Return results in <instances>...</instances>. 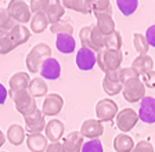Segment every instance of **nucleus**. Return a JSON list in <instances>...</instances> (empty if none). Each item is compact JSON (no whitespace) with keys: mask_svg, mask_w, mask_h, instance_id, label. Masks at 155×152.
<instances>
[{"mask_svg":"<svg viewBox=\"0 0 155 152\" xmlns=\"http://www.w3.org/2000/svg\"><path fill=\"white\" fill-rule=\"evenodd\" d=\"M46 152H62L61 142H50L46 148Z\"/></svg>","mask_w":155,"mask_h":152,"instance_id":"obj_44","label":"nucleus"},{"mask_svg":"<svg viewBox=\"0 0 155 152\" xmlns=\"http://www.w3.org/2000/svg\"><path fill=\"white\" fill-rule=\"evenodd\" d=\"M145 39L148 42L150 47H155V25H151L145 31Z\"/></svg>","mask_w":155,"mask_h":152,"instance_id":"obj_43","label":"nucleus"},{"mask_svg":"<svg viewBox=\"0 0 155 152\" xmlns=\"http://www.w3.org/2000/svg\"><path fill=\"white\" fill-rule=\"evenodd\" d=\"M6 138L10 141V144L18 147L21 145L24 141L26 140V134H25V130L21 125L18 123H14L11 126H8L7 129V134H6Z\"/></svg>","mask_w":155,"mask_h":152,"instance_id":"obj_22","label":"nucleus"},{"mask_svg":"<svg viewBox=\"0 0 155 152\" xmlns=\"http://www.w3.org/2000/svg\"><path fill=\"white\" fill-rule=\"evenodd\" d=\"M91 13H105L112 15V6H111V0H90Z\"/></svg>","mask_w":155,"mask_h":152,"instance_id":"obj_34","label":"nucleus"},{"mask_svg":"<svg viewBox=\"0 0 155 152\" xmlns=\"http://www.w3.org/2000/svg\"><path fill=\"white\" fill-rule=\"evenodd\" d=\"M105 49L120 50L122 49V35L118 31H114L111 35L105 36Z\"/></svg>","mask_w":155,"mask_h":152,"instance_id":"obj_36","label":"nucleus"},{"mask_svg":"<svg viewBox=\"0 0 155 152\" xmlns=\"http://www.w3.org/2000/svg\"><path fill=\"white\" fill-rule=\"evenodd\" d=\"M4 142H6V136H4V133L0 130V148L4 145Z\"/></svg>","mask_w":155,"mask_h":152,"instance_id":"obj_46","label":"nucleus"},{"mask_svg":"<svg viewBox=\"0 0 155 152\" xmlns=\"http://www.w3.org/2000/svg\"><path fill=\"white\" fill-rule=\"evenodd\" d=\"M64 13H65V8L60 0H48V4H47V8H46L45 14L47 17L50 25L61 21Z\"/></svg>","mask_w":155,"mask_h":152,"instance_id":"obj_19","label":"nucleus"},{"mask_svg":"<svg viewBox=\"0 0 155 152\" xmlns=\"http://www.w3.org/2000/svg\"><path fill=\"white\" fill-rule=\"evenodd\" d=\"M7 95H8V91H7V89L4 87L2 83H0V105H3V104L6 102Z\"/></svg>","mask_w":155,"mask_h":152,"instance_id":"obj_45","label":"nucleus"},{"mask_svg":"<svg viewBox=\"0 0 155 152\" xmlns=\"http://www.w3.org/2000/svg\"><path fill=\"white\" fill-rule=\"evenodd\" d=\"M24 120H25L26 130L29 133H42L46 127L45 115H43V112L40 109H38L29 116H25Z\"/></svg>","mask_w":155,"mask_h":152,"instance_id":"obj_16","label":"nucleus"},{"mask_svg":"<svg viewBox=\"0 0 155 152\" xmlns=\"http://www.w3.org/2000/svg\"><path fill=\"white\" fill-rule=\"evenodd\" d=\"M15 25H17V22L11 18L7 8H0V29L10 32Z\"/></svg>","mask_w":155,"mask_h":152,"instance_id":"obj_37","label":"nucleus"},{"mask_svg":"<svg viewBox=\"0 0 155 152\" xmlns=\"http://www.w3.org/2000/svg\"><path fill=\"white\" fill-rule=\"evenodd\" d=\"M123 61V54L120 50H108L104 49L97 53V65L105 73L108 71H116L120 68Z\"/></svg>","mask_w":155,"mask_h":152,"instance_id":"obj_2","label":"nucleus"},{"mask_svg":"<svg viewBox=\"0 0 155 152\" xmlns=\"http://www.w3.org/2000/svg\"><path fill=\"white\" fill-rule=\"evenodd\" d=\"M64 131H65V127L61 120L51 119L50 122L46 123L45 136L47 137V140L50 142H60V140L64 136Z\"/></svg>","mask_w":155,"mask_h":152,"instance_id":"obj_15","label":"nucleus"},{"mask_svg":"<svg viewBox=\"0 0 155 152\" xmlns=\"http://www.w3.org/2000/svg\"><path fill=\"white\" fill-rule=\"evenodd\" d=\"M132 68L134 69L140 76H143V75H145L147 72L154 69V61H152V58L148 54L137 55L132 62Z\"/></svg>","mask_w":155,"mask_h":152,"instance_id":"obj_21","label":"nucleus"},{"mask_svg":"<svg viewBox=\"0 0 155 152\" xmlns=\"http://www.w3.org/2000/svg\"><path fill=\"white\" fill-rule=\"evenodd\" d=\"M0 152H6V151H0Z\"/></svg>","mask_w":155,"mask_h":152,"instance_id":"obj_47","label":"nucleus"},{"mask_svg":"<svg viewBox=\"0 0 155 152\" xmlns=\"http://www.w3.org/2000/svg\"><path fill=\"white\" fill-rule=\"evenodd\" d=\"M14 49H15V46H14V42L11 39L10 32L0 29V54L6 55L13 51Z\"/></svg>","mask_w":155,"mask_h":152,"instance_id":"obj_30","label":"nucleus"},{"mask_svg":"<svg viewBox=\"0 0 155 152\" xmlns=\"http://www.w3.org/2000/svg\"><path fill=\"white\" fill-rule=\"evenodd\" d=\"M28 91L31 93V95L35 98L46 97L48 94V86L43 78H33L32 80H31V83H29Z\"/></svg>","mask_w":155,"mask_h":152,"instance_id":"obj_26","label":"nucleus"},{"mask_svg":"<svg viewBox=\"0 0 155 152\" xmlns=\"http://www.w3.org/2000/svg\"><path fill=\"white\" fill-rule=\"evenodd\" d=\"M10 35H11V39L14 42V46L18 47V46L24 44L29 40L31 37V31L26 28V26L21 25V24H17L13 29L10 31Z\"/></svg>","mask_w":155,"mask_h":152,"instance_id":"obj_25","label":"nucleus"},{"mask_svg":"<svg viewBox=\"0 0 155 152\" xmlns=\"http://www.w3.org/2000/svg\"><path fill=\"white\" fill-rule=\"evenodd\" d=\"M11 98H13V101H14L15 109L18 111L24 118L29 116V115H32L33 112L38 111V105H36L35 97H32L28 90L18 91V93H15Z\"/></svg>","mask_w":155,"mask_h":152,"instance_id":"obj_3","label":"nucleus"},{"mask_svg":"<svg viewBox=\"0 0 155 152\" xmlns=\"http://www.w3.org/2000/svg\"><path fill=\"white\" fill-rule=\"evenodd\" d=\"M81 134L89 140H96L100 138L104 133V126L100 120L97 119H87L82 123L81 126Z\"/></svg>","mask_w":155,"mask_h":152,"instance_id":"obj_14","label":"nucleus"},{"mask_svg":"<svg viewBox=\"0 0 155 152\" xmlns=\"http://www.w3.org/2000/svg\"><path fill=\"white\" fill-rule=\"evenodd\" d=\"M134 145L136 144L133 141V138L126 133L118 134L114 140V149L116 152H132Z\"/></svg>","mask_w":155,"mask_h":152,"instance_id":"obj_23","label":"nucleus"},{"mask_svg":"<svg viewBox=\"0 0 155 152\" xmlns=\"http://www.w3.org/2000/svg\"><path fill=\"white\" fill-rule=\"evenodd\" d=\"M64 107V98L57 93H48L43 101L42 112L45 116H55Z\"/></svg>","mask_w":155,"mask_h":152,"instance_id":"obj_8","label":"nucleus"},{"mask_svg":"<svg viewBox=\"0 0 155 152\" xmlns=\"http://www.w3.org/2000/svg\"><path fill=\"white\" fill-rule=\"evenodd\" d=\"M96 17V26L97 29L100 31L104 36H108L114 32L115 29V21H114L112 15L111 14H105V13H96L94 14Z\"/></svg>","mask_w":155,"mask_h":152,"instance_id":"obj_18","label":"nucleus"},{"mask_svg":"<svg viewBox=\"0 0 155 152\" xmlns=\"http://www.w3.org/2000/svg\"><path fill=\"white\" fill-rule=\"evenodd\" d=\"M141 82L144 83V86H147V87L155 89V71L154 69L150 71V72H147L145 75H143Z\"/></svg>","mask_w":155,"mask_h":152,"instance_id":"obj_42","label":"nucleus"},{"mask_svg":"<svg viewBox=\"0 0 155 152\" xmlns=\"http://www.w3.org/2000/svg\"><path fill=\"white\" fill-rule=\"evenodd\" d=\"M116 6L123 15L129 17L137 10L139 0H116Z\"/></svg>","mask_w":155,"mask_h":152,"instance_id":"obj_32","label":"nucleus"},{"mask_svg":"<svg viewBox=\"0 0 155 152\" xmlns=\"http://www.w3.org/2000/svg\"><path fill=\"white\" fill-rule=\"evenodd\" d=\"M7 11L17 24L24 25L26 22H31L32 13H31L29 4H26L25 0H10L8 6H7Z\"/></svg>","mask_w":155,"mask_h":152,"instance_id":"obj_4","label":"nucleus"},{"mask_svg":"<svg viewBox=\"0 0 155 152\" xmlns=\"http://www.w3.org/2000/svg\"><path fill=\"white\" fill-rule=\"evenodd\" d=\"M50 57H51L50 46L46 44V43H38L26 54V58H25L26 68H28V71L36 73V72L40 71V66H42L43 62L47 58H50Z\"/></svg>","mask_w":155,"mask_h":152,"instance_id":"obj_1","label":"nucleus"},{"mask_svg":"<svg viewBox=\"0 0 155 152\" xmlns=\"http://www.w3.org/2000/svg\"><path fill=\"white\" fill-rule=\"evenodd\" d=\"M26 145L31 152H46L48 140L42 133H29L26 136Z\"/></svg>","mask_w":155,"mask_h":152,"instance_id":"obj_17","label":"nucleus"},{"mask_svg":"<svg viewBox=\"0 0 155 152\" xmlns=\"http://www.w3.org/2000/svg\"><path fill=\"white\" fill-rule=\"evenodd\" d=\"M140 78V75L132 68V66H127V68H120L119 69V82L122 84H125L127 80L130 79H136Z\"/></svg>","mask_w":155,"mask_h":152,"instance_id":"obj_39","label":"nucleus"},{"mask_svg":"<svg viewBox=\"0 0 155 152\" xmlns=\"http://www.w3.org/2000/svg\"><path fill=\"white\" fill-rule=\"evenodd\" d=\"M133 47L136 49V51L139 53V55L148 54L150 44L147 42V39H145L144 33H140V32L133 33Z\"/></svg>","mask_w":155,"mask_h":152,"instance_id":"obj_29","label":"nucleus"},{"mask_svg":"<svg viewBox=\"0 0 155 152\" xmlns=\"http://www.w3.org/2000/svg\"><path fill=\"white\" fill-rule=\"evenodd\" d=\"M90 40H91V44L96 49V53H100L101 50L105 49V36L97 29L96 24H93V29H91V33H90Z\"/></svg>","mask_w":155,"mask_h":152,"instance_id":"obj_31","label":"nucleus"},{"mask_svg":"<svg viewBox=\"0 0 155 152\" xmlns=\"http://www.w3.org/2000/svg\"><path fill=\"white\" fill-rule=\"evenodd\" d=\"M48 28H50L51 33H54L55 36L62 35V33H65V35H72V33H74V26H72V24L67 22V21H62V20L55 24H51Z\"/></svg>","mask_w":155,"mask_h":152,"instance_id":"obj_35","label":"nucleus"},{"mask_svg":"<svg viewBox=\"0 0 155 152\" xmlns=\"http://www.w3.org/2000/svg\"><path fill=\"white\" fill-rule=\"evenodd\" d=\"M103 89L108 95L114 97L116 94L122 93V89H123V84L120 83L119 80H116V79H111V78H107L104 76L103 79Z\"/></svg>","mask_w":155,"mask_h":152,"instance_id":"obj_28","label":"nucleus"},{"mask_svg":"<svg viewBox=\"0 0 155 152\" xmlns=\"http://www.w3.org/2000/svg\"><path fill=\"white\" fill-rule=\"evenodd\" d=\"M137 115H139V119L147 125L155 123V98L145 95L140 101V108Z\"/></svg>","mask_w":155,"mask_h":152,"instance_id":"obj_9","label":"nucleus"},{"mask_svg":"<svg viewBox=\"0 0 155 152\" xmlns=\"http://www.w3.org/2000/svg\"><path fill=\"white\" fill-rule=\"evenodd\" d=\"M82 152H104L103 142L100 141V138L87 140V141L83 144Z\"/></svg>","mask_w":155,"mask_h":152,"instance_id":"obj_38","label":"nucleus"},{"mask_svg":"<svg viewBox=\"0 0 155 152\" xmlns=\"http://www.w3.org/2000/svg\"><path fill=\"white\" fill-rule=\"evenodd\" d=\"M118 105L111 98H103L96 104V116L101 123L111 122L118 115Z\"/></svg>","mask_w":155,"mask_h":152,"instance_id":"obj_6","label":"nucleus"},{"mask_svg":"<svg viewBox=\"0 0 155 152\" xmlns=\"http://www.w3.org/2000/svg\"><path fill=\"white\" fill-rule=\"evenodd\" d=\"M60 2L64 6V8H68V10H74L81 14L91 13L90 0H60Z\"/></svg>","mask_w":155,"mask_h":152,"instance_id":"obj_24","label":"nucleus"},{"mask_svg":"<svg viewBox=\"0 0 155 152\" xmlns=\"http://www.w3.org/2000/svg\"><path fill=\"white\" fill-rule=\"evenodd\" d=\"M84 144V137L81 131H71L67 137H62V152H82Z\"/></svg>","mask_w":155,"mask_h":152,"instance_id":"obj_13","label":"nucleus"},{"mask_svg":"<svg viewBox=\"0 0 155 152\" xmlns=\"http://www.w3.org/2000/svg\"><path fill=\"white\" fill-rule=\"evenodd\" d=\"M122 94H123V98L127 102H132V104L139 102V101H141L145 97V86L140 78L130 79V80H127L123 84Z\"/></svg>","mask_w":155,"mask_h":152,"instance_id":"obj_5","label":"nucleus"},{"mask_svg":"<svg viewBox=\"0 0 155 152\" xmlns=\"http://www.w3.org/2000/svg\"><path fill=\"white\" fill-rule=\"evenodd\" d=\"M78 68L82 71H90L94 68V65L97 64V54L89 49L81 47L76 53V58H75Z\"/></svg>","mask_w":155,"mask_h":152,"instance_id":"obj_10","label":"nucleus"},{"mask_svg":"<svg viewBox=\"0 0 155 152\" xmlns=\"http://www.w3.org/2000/svg\"><path fill=\"white\" fill-rule=\"evenodd\" d=\"M132 152H155V151L150 141H139L134 145Z\"/></svg>","mask_w":155,"mask_h":152,"instance_id":"obj_41","label":"nucleus"},{"mask_svg":"<svg viewBox=\"0 0 155 152\" xmlns=\"http://www.w3.org/2000/svg\"><path fill=\"white\" fill-rule=\"evenodd\" d=\"M91 29H93V24H91V25H84L83 28L79 31V40H81L82 47L89 49V50H91V51L96 53V49H94V46L91 44V40H90ZM96 54H97V53H96Z\"/></svg>","mask_w":155,"mask_h":152,"instance_id":"obj_33","label":"nucleus"},{"mask_svg":"<svg viewBox=\"0 0 155 152\" xmlns=\"http://www.w3.org/2000/svg\"><path fill=\"white\" fill-rule=\"evenodd\" d=\"M139 115L133 108H125L116 115V127L122 133H127L139 122Z\"/></svg>","mask_w":155,"mask_h":152,"instance_id":"obj_7","label":"nucleus"},{"mask_svg":"<svg viewBox=\"0 0 155 152\" xmlns=\"http://www.w3.org/2000/svg\"><path fill=\"white\" fill-rule=\"evenodd\" d=\"M29 26H31V32L42 33L50 26V22H48L47 17H46L45 13H36V14H32Z\"/></svg>","mask_w":155,"mask_h":152,"instance_id":"obj_27","label":"nucleus"},{"mask_svg":"<svg viewBox=\"0 0 155 152\" xmlns=\"http://www.w3.org/2000/svg\"><path fill=\"white\" fill-rule=\"evenodd\" d=\"M55 47L62 54H71L76 49V42H75L72 35H57L55 36Z\"/></svg>","mask_w":155,"mask_h":152,"instance_id":"obj_20","label":"nucleus"},{"mask_svg":"<svg viewBox=\"0 0 155 152\" xmlns=\"http://www.w3.org/2000/svg\"><path fill=\"white\" fill-rule=\"evenodd\" d=\"M31 80L32 79L29 76V73H26V72H15L8 80V86H10L8 95L13 97L14 94L18 93V91L28 90Z\"/></svg>","mask_w":155,"mask_h":152,"instance_id":"obj_12","label":"nucleus"},{"mask_svg":"<svg viewBox=\"0 0 155 152\" xmlns=\"http://www.w3.org/2000/svg\"><path fill=\"white\" fill-rule=\"evenodd\" d=\"M48 0H31L29 3V8H31V13L36 14V13H45L46 8H47Z\"/></svg>","mask_w":155,"mask_h":152,"instance_id":"obj_40","label":"nucleus"},{"mask_svg":"<svg viewBox=\"0 0 155 152\" xmlns=\"http://www.w3.org/2000/svg\"><path fill=\"white\" fill-rule=\"evenodd\" d=\"M39 73H40V78H43L45 80H55L61 76V65L58 60L50 57L42 64Z\"/></svg>","mask_w":155,"mask_h":152,"instance_id":"obj_11","label":"nucleus"}]
</instances>
